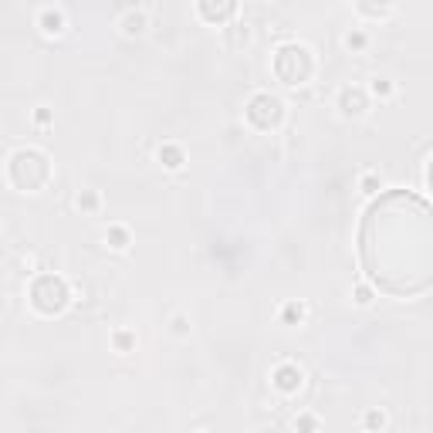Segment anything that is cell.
Segmentation results:
<instances>
[{
    "label": "cell",
    "mask_w": 433,
    "mask_h": 433,
    "mask_svg": "<svg viewBox=\"0 0 433 433\" xmlns=\"http://www.w3.org/2000/svg\"><path fill=\"white\" fill-rule=\"evenodd\" d=\"M366 278L393 298H416L433 284V227L423 196L386 189L359 227Z\"/></svg>",
    "instance_id": "1"
},
{
    "label": "cell",
    "mask_w": 433,
    "mask_h": 433,
    "mask_svg": "<svg viewBox=\"0 0 433 433\" xmlns=\"http://www.w3.org/2000/svg\"><path fill=\"white\" fill-rule=\"evenodd\" d=\"M7 176H11V183L24 193H38L48 180H51V163H48V156L38 149H18L11 156V163H7Z\"/></svg>",
    "instance_id": "2"
},
{
    "label": "cell",
    "mask_w": 433,
    "mask_h": 433,
    "mask_svg": "<svg viewBox=\"0 0 433 433\" xmlns=\"http://www.w3.org/2000/svg\"><path fill=\"white\" fill-rule=\"evenodd\" d=\"M315 72V58L305 44H281L274 55V75L284 85H305Z\"/></svg>",
    "instance_id": "3"
},
{
    "label": "cell",
    "mask_w": 433,
    "mask_h": 433,
    "mask_svg": "<svg viewBox=\"0 0 433 433\" xmlns=\"http://www.w3.org/2000/svg\"><path fill=\"white\" fill-rule=\"evenodd\" d=\"M72 302V291H68V281L58 278V274H41L38 281L31 284V305L41 315H61Z\"/></svg>",
    "instance_id": "4"
},
{
    "label": "cell",
    "mask_w": 433,
    "mask_h": 433,
    "mask_svg": "<svg viewBox=\"0 0 433 433\" xmlns=\"http://www.w3.org/2000/svg\"><path fill=\"white\" fill-rule=\"evenodd\" d=\"M247 119H251L254 129H261V132L278 129V126L284 122V102L271 92L254 95V98L247 102Z\"/></svg>",
    "instance_id": "5"
},
{
    "label": "cell",
    "mask_w": 433,
    "mask_h": 433,
    "mask_svg": "<svg viewBox=\"0 0 433 433\" xmlns=\"http://www.w3.org/2000/svg\"><path fill=\"white\" fill-rule=\"evenodd\" d=\"M196 7H200V18L217 27L237 14V0H196Z\"/></svg>",
    "instance_id": "6"
},
{
    "label": "cell",
    "mask_w": 433,
    "mask_h": 433,
    "mask_svg": "<svg viewBox=\"0 0 433 433\" xmlns=\"http://www.w3.org/2000/svg\"><path fill=\"white\" fill-rule=\"evenodd\" d=\"M274 386H278L281 393H298V389H302V369L291 366V362L278 366V369H274Z\"/></svg>",
    "instance_id": "7"
},
{
    "label": "cell",
    "mask_w": 433,
    "mask_h": 433,
    "mask_svg": "<svg viewBox=\"0 0 433 433\" xmlns=\"http://www.w3.org/2000/svg\"><path fill=\"white\" fill-rule=\"evenodd\" d=\"M339 109L345 115H362L366 109H369V98H366V92H362V88H342Z\"/></svg>",
    "instance_id": "8"
},
{
    "label": "cell",
    "mask_w": 433,
    "mask_h": 433,
    "mask_svg": "<svg viewBox=\"0 0 433 433\" xmlns=\"http://www.w3.org/2000/svg\"><path fill=\"white\" fill-rule=\"evenodd\" d=\"M356 11L362 14V18L379 20V18H386V14L393 11V0H356Z\"/></svg>",
    "instance_id": "9"
},
{
    "label": "cell",
    "mask_w": 433,
    "mask_h": 433,
    "mask_svg": "<svg viewBox=\"0 0 433 433\" xmlns=\"http://www.w3.org/2000/svg\"><path fill=\"white\" fill-rule=\"evenodd\" d=\"M146 14L142 11H129L126 18H122V34H129V38H139V34H146Z\"/></svg>",
    "instance_id": "10"
},
{
    "label": "cell",
    "mask_w": 433,
    "mask_h": 433,
    "mask_svg": "<svg viewBox=\"0 0 433 433\" xmlns=\"http://www.w3.org/2000/svg\"><path fill=\"white\" fill-rule=\"evenodd\" d=\"M159 163H163L166 170H180V166H183V149H180V146H173V142L159 146Z\"/></svg>",
    "instance_id": "11"
},
{
    "label": "cell",
    "mask_w": 433,
    "mask_h": 433,
    "mask_svg": "<svg viewBox=\"0 0 433 433\" xmlns=\"http://www.w3.org/2000/svg\"><path fill=\"white\" fill-rule=\"evenodd\" d=\"M41 31H44V34H61V31H65L61 11H44V14H41Z\"/></svg>",
    "instance_id": "12"
},
{
    "label": "cell",
    "mask_w": 433,
    "mask_h": 433,
    "mask_svg": "<svg viewBox=\"0 0 433 433\" xmlns=\"http://www.w3.org/2000/svg\"><path fill=\"white\" fill-rule=\"evenodd\" d=\"M105 241H109V244H112V247H119V251H122V247L129 244V230H126V227H109V234H105Z\"/></svg>",
    "instance_id": "13"
},
{
    "label": "cell",
    "mask_w": 433,
    "mask_h": 433,
    "mask_svg": "<svg viewBox=\"0 0 433 433\" xmlns=\"http://www.w3.org/2000/svg\"><path fill=\"white\" fill-rule=\"evenodd\" d=\"M302 315H305V308L302 305H284V325H295V321H302Z\"/></svg>",
    "instance_id": "14"
},
{
    "label": "cell",
    "mask_w": 433,
    "mask_h": 433,
    "mask_svg": "<svg viewBox=\"0 0 433 433\" xmlns=\"http://www.w3.org/2000/svg\"><path fill=\"white\" fill-rule=\"evenodd\" d=\"M345 48H349V51H362V48H366V34H362V31L345 34Z\"/></svg>",
    "instance_id": "15"
},
{
    "label": "cell",
    "mask_w": 433,
    "mask_h": 433,
    "mask_svg": "<svg viewBox=\"0 0 433 433\" xmlns=\"http://www.w3.org/2000/svg\"><path fill=\"white\" fill-rule=\"evenodd\" d=\"M78 207H81V210H95V207H98V196H95L92 189H85V193L78 196Z\"/></svg>",
    "instance_id": "16"
},
{
    "label": "cell",
    "mask_w": 433,
    "mask_h": 433,
    "mask_svg": "<svg viewBox=\"0 0 433 433\" xmlns=\"http://www.w3.org/2000/svg\"><path fill=\"white\" fill-rule=\"evenodd\" d=\"M369 302H373V288L359 284V288H356V305H369Z\"/></svg>",
    "instance_id": "17"
},
{
    "label": "cell",
    "mask_w": 433,
    "mask_h": 433,
    "mask_svg": "<svg viewBox=\"0 0 433 433\" xmlns=\"http://www.w3.org/2000/svg\"><path fill=\"white\" fill-rule=\"evenodd\" d=\"M366 427H386V416H382V413H369V416H366Z\"/></svg>",
    "instance_id": "18"
},
{
    "label": "cell",
    "mask_w": 433,
    "mask_h": 433,
    "mask_svg": "<svg viewBox=\"0 0 433 433\" xmlns=\"http://www.w3.org/2000/svg\"><path fill=\"white\" fill-rule=\"evenodd\" d=\"M373 92H376V95H389V81H386V78H376V81H373Z\"/></svg>",
    "instance_id": "19"
},
{
    "label": "cell",
    "mask_w": 433,
    "mask_h": 433,
    "mask_svg": "<svg viewBox=\"0 0 433 433\" xmlns=\"http://www.w3.org/2000/svg\"><path fill=\"white\" fill-rule=\"evenodd\" d=\"M115 345H119V349H129L132 339H129V335H115Z\"/></svg>",
    "instance_id": "20"
},
{
    "label": "cell",
    "mask_w": 433,
    "mask_h": 433,
    "mask_svg": "<svg viewBox=\"0 0 433 433\" xmlns=\"http://www.w3.org/2000/svg\"><path fill=\"white\" fill-rule=\"evenodd\" d=\"M362 187H366V193H376V187H379V183H376V180H373V176H369V180H366Z\"/></svg>",
    "instance_id": "21"
}]
</instances>
